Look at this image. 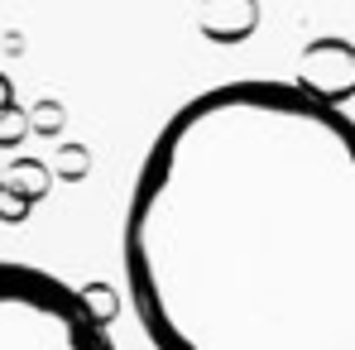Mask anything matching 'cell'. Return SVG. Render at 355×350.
Listing matches in <instances>:
<instances>
[{
	"mask_svg": "<svg viewBox=\"0 0 355 350\" xmlns=\"http://www.w3.org/2000/svg\"><path fill=\"white\" fill-rule=\"evenodd\" d=\"M154 350H355V120L245 77L154 134L120 231Z\"/></svg>",
	"mask_w": 355,
	"mask_h": 350,
	"instance_id": "1",
	"label": "cell"
},
{
	"mask_svg": "<svg viewBox=\"0 0 355 350\" xmlns=\"http://www.w3.org/2000/svg\"><path fill=\"white\" fill-rule=\"evenodd\" d=\"M0 350H116L82 288L58 274L0 259Z\"/></svg>",
	"mask_w": 355,
	"mask_h": 350,
	"instance_id": "2",
	"label": "cell"
},
{
	"mask_svg": "<svg viewBox=\"0 0 355 350\" xmlns=\"http://www.w3.org/2000/svg\"><path fill=\"white\" fill-rule=\"evenodd\" d=\"M10 182H15V192H19L24 202H39V197H44V168H34L29 159L10 164Z\"/></svg>",
	"mask_w": 355,
	"mask_h": 350,
	"instance_id": "3",
	"label": "cell"
},
{
	"mask_svg": "<svg viewBox=\"0 0 355 350\" xmlns=\"http://www.w3.org/2000/svg\"><path fill=\"white\" fill-rule=\"evenodd\" d=\"M34 202H24L15 187H0V221H24Z\"/></svg>",
	"mask_w": 355,
	"mask_h": 350,
	"instance_id": "4",
	"label": "cell"
},
{
	"mask_svg": "<svg viewBox=\"0 0 355 350\" xmlns=\"http://www.w3.org/2000/svg\"><path fill=\"white\" fill-rule=\"evenodd\" d=\"M24 139V120H19V111L10 106V111H0V144L10 149V144H19Z\"/></svg>",
	"mask_w": 355,
	"mask_h": 350,
	"instance_id": "5",
	"label": "cell"
},
{
	"mask_svg": "<svg viewBox=\"0 0 355 350\" xmlns=\"http://www.w3.org/2000/svg\"><path fill=\"white\" fill-rule=\"evenodd\" d=\"M15 106V91H10V77L0 72V111H10Z\"/></svg>",
	"mask_w": 355,
	"mask_h": 350,
	"instance_id": "6",
	"label": "cell"
}]
</instances>
